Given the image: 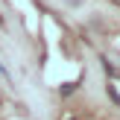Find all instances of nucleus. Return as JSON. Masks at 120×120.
I'll return each mask as SVG.
<instances>
[{
  "label": "nucleus",
  "mask_w": 120,
  "mask_h": 120,
  "mask_svg": "<svg viewBox=\"0 0 120 120\" xmlns=\"http://www.w3.org/2000/svg\"><path fill=\"white\" fill-rule=\"evenodd\" d=\"M0 73H3V76H6V68H3V64H0Z\"/></svg>",
  "instance_id": "nucleus-1"
}]
</instances>
